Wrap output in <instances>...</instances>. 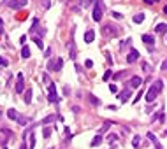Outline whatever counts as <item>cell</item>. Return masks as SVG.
I'll return each mask as SVG.
<instances>
[{
    "instance_id": "2",
    "label": "cell",
    "mask_w": 167,
    "mask_h": 149,
    "mask_svg": "<svg viewBox=\"0 0 167 149\" xmlns=\"http://www.w3.org/2000/svg\"><path fill=\"white\" fill-rule=\"evenodd\" d=\"M102 12H104L102 0H95V7H93V12H91L93 21H100V19H102Z\"/></svg>"
},
{
    "instance_id": "27",
    "label": "cell",
    "mask_w": 167,
    "mask_h": 149,
    "mask_svg": "<svg viewBox=\"0 0 167 149\" xmlns=\"http://www.w3.org/2000/svg\"><path fill=\"white\" fill-rule=\"evenodd\" d=\"M21 56H23L25 60H27V58H30V49H28L27 46H25V47L21 49Z\"/></svg>"
},
{
    "instance_id": "42",
    "label": "cell",
    "mask_w": 167,
    "mask_h": 149,
    "mask_svg": "<svg viewBox=\"0 0 167 149\" xmlns=\"http://www.w3.org/2000/svg\"><path fill=\"white\" fill-rule=\"evenodd\" d=\"M142 2H144V4H148V5H151V4L155 2V0H142Z\"/></svg>"
},
{
    "instance_id": "7",
    "label": "cell",
    "mask_w": 167,
    "mask_h": 149,
    "mask_svg": "<svg viewBox=\"0 0 167 149\" xmlns=\"http://www.w3.org/2000/svg\"><path fill=\"white\" fill-rule=\"evenodd\" d=\"M25 91V77L23 74H18V79H16V93H23Z\"/></svg>"
},
{
    "instance_id": "35",
    "label": "cell",
    "mask_w": 167,
    "mask_h": 149,
    "mask_svg": "<svg viewBox=\"0 0 167 149\" xmlns=\"http://www.w3.org/2000/svg\"><path fill=\"white\" fill-rule=\"evenodd\" d=\"M109 91H111V93H116V91H118V88L114 86V84H111V86H109Z\"/></svg>"
},
{
    "instance_id": "32",
    "label": "cell",
    "mask_w": 167,
    "mask_h": 149,
    "mask_svg": "<svg viewBox=\"0 0 167 149\" xmlns=\"http://www.w3.org/2000/svg\"><path fill=\"white\" fill-rule=\"evenodd\" d=\"M90 4H91V0H81L79 2V5H83V7H90Z\"/></svg>"
},
{
    "instance_id": "28",
    "label": "cell",
    "mask_w": 167,
    "mask_h": 149,
    "mask_svg": "<svg viewBox=\"0 0 167 149\" xmlns=\"http://www.w3.org/2000/svg\"><path fill=\"white\" fill-rule=\"evenodd\" d=\"M34 42H35V44L39 46V49H42V47H44V44H42V39H39V37H35V39H34Z\"/></svg>"
},
{
    "instance_id": "31",
    "label": "cell",
    "mask_w": 167,
    "mask_h": 149,
    "mask_svg": "<svg viewBox=\"0 0 167 149\" xmlns=\"http://www.w3.org/2000/svg\"><path fill=\"white\" fill-rule=\"evenodd\" d=\"M42 7H44L46 11H48V9L51 7V0H42Z\"/></svg>"
},
{
    "instance_id": "29",
    "label": "cell",
    "mask_w": 167,
    "mask_h": 149,
    "mask_svg": "<svg viewBox=\"0 0 167 149\" xmlns=\"http://www.w3.org/2000/svg\"><path fill=\"white\" fill-rule=\"evenodd\" d=\"M113 75H114V74H113V72H111V70H107V72H106V74H104V77H102V79H104V81H109V79H111V77H113Z\"/></svg>"
},
{
    "instance_id": "1",
    "label": "cell",
    "mask_w": 167,
    "mask_h": 149,
    "mask_svg": "<svg viewBox=\"0 0 167 149\" xmlns=\"http://www.w3.org/2000/svg\"><path fill=\"white\" fill-rule=\"evenodd\" d=\"M162 88H164V83L160 81V79H158V81H155V83L150 86V91L146 93V102H148V104H151V102L155 100V98L158 96V93L162 91Z\"/></svg>"
},
{
    "instance_id": "34",
    "label": "cell",
    "mask_w": 167,
    "mask_h": 149,
    "mask_svg": "<svg viewBox=\"0 0 167 149\" xmlns=\"http://www.w3.org/2000/svg\"><path fill=\"white\" fill-rule=\"evenodd\" d=\"M116 138H118L116 135H109V137H107V142L111 144V142H114V140H116Z\"/></svg>"
},
{
    "instance_id": "18",
    "label": "cell",
    "mask_w": 167,
    "mask_h": 149,
    "mask_svg": "<svg viewBox=\"0 0 167 149\" xmlns=\"http://www.w3.org/2000/svg\"><path fill=\"white\" fill-rule=\"evenodd\" d=\"M25 104L28 105V104H32V89L30 88H27V93H25Z\"/></svg>"
},
{
    "instance_id": "41",
    "label": "cell",
    "mask_w": 167,
    "mask_h": 149,
    "mask_svg": "<svg viewBox=\"0 0 167 149\" xmlns=\"http://www.w3.org/2000/svg\"><path fill=\"white\" fill-rule=\"evenodd\" d=\"M162 70H167V60H165V62L162 63Z\"/></svg>"
},
{
    "instance_id": "46",
    "label": "cell",
    "mask_w": 167,
    "mask_h": 149,
    "mask_svg": "<svg viewBox=\"0 0 167 149\" xmlns=\"http://www.w3.org/2000/svg\"><path fill=\"white\" fill-rule=\"evenodd\" d=\"M164 12H167V5H165V7H164Z\"/></svg>"
},
{
    "instance_id": "4",
    "label": "cell",
    "mask_w": 167,
    "mask_h": 149,
    "mask_svg": "<svg viewBox=\"0 0 167 149\" xmlns=\"http://www.w3.org/2000/svg\"><path fill=\"white\" fill-rule=\"evenodd\" d=\"M76 54H78V49H76V42H74V30L70 33V44H69V58L70 60H76Z\"/></svg>"
},
{
    "instance_id": "30",
    "label": "cell",
    "mask_w": 167,
    "mask_h": 149,
    "mask_svg": "<svg viewBox=\"0 0 167 149\" xmlns=\"http://www.w3.org/2000/svg\"><path fill=\"white\" fill-rule=\"evenodd\" d=\"M9 65V62H7V58H4V56H0V67H7Z\"/></svg>"
},
{
    "instance_id": "22",
    "label": "cell",
    "mask_w": 167,
    "mask_h": 149,
    "mask_svg": "<svg viewBox=\"0 0 167 149\" xmlns=\"http://www.w3.org/2000/svg\"><path fill=\"white\" fill-rule=\"evenodd\" d=\"M37 28H39V18H34V23H32V28H30V33H34Z\"/></svg>"
},
{
    "instance_id": "39",
    "label": "cell",
    "mask_w": 167,
    "mask_h": 149,
    "mask_svg": "<svg viewBox=\"0 0 167 149\" xmlns=\"http://www.w3.org/2000/svg\"><path fill=\"white\" fill-rule=\"evenodd\" d=\"M148 138H150V140H153V142H156V137L153 133H148Z\"/></svg>"
},
{
    "instance_id": "12",
    "label": "cell",
    "mask_w": 167,
    "mask_h": 149,
    "mask_svg": "<svg viewBox=\"0 0 167 149\" xmlns=\"http://www.w3.org/2000/svg\"><path fill=\"white\" fill-rule=\"evenodd\" d=\"M130 95H132L130 89H125V91H123V93H120L118 96H120V100H121V102H129V100H130Z\"/></svg>"
},
{
    "instance_id": "11",
    "label": "cell",
    "mask_w": 167,
    "mask_h": 149,
    "mask_svg": "<svg viewBox=\"0 0 167 149\" xmlns=\"http://www.w3.org/2000/svg\"><path fill=\"white\" fill-rule=\"evenodd\" d=\"M7 117L11 119V121H18L19 114H18V111H16V109H9V111H7Z\"/></svg>"
},
{
    "instance_id": "21",
    "label": "cell",
    "mask_w": 167,
    "mask_h": 149,
    "mask_svg": "<svg viewBox=\"0 0 167 149\" xmlns=\"http://www.w3.org/2000/svg\"><path fill=\"white\" fill-rule=\"evenodd\" d=\"M88 100L91 102V105H100V100L97 96H93V95H88Z\"/></svg>"
},
{
    "instance_id": "44",
    "label": "cell",
    "mask_w": 167,
    "mask_h": 149,
    "mask_svg": "<svg viewBox=\"0 0 167 149\" xmlns=\"http://www.w3.org/2000/svg\"><path fill=\"white\" fill-rule=\"evenodd\" d=\"M2 28H4V21L0 19V32H2Z\"/></svg>"
},
{
    "instance_id": "33",
    "label": "cell",
    "mask_w": 167,
    "mask_h": 149,
    "mask_svg": "<svg viewBox=\"0 0 167 149\" xmlns=\"http://www.w3.org/2000/svg\"><path fill=\"white\" fill-rule=\"evenodd\" d=\"M111 16H113L114 19H121V18H123V16H121L120 12H111Z\"/></svg>"
},
{
    "instance_id": "8",
    "label": "cell",
    "mask_w": 167,
    "mask_h": 149,
    "mask_svg": "<svg viewBox=\"0 0 167 149\" xmlns=\"http://www.w3.org/2000/svg\"><path fill=\"white\" fill-rule=\"evenodd\" d=\"M0 137H2V144H7V140L13 137V130H9V128L4 126L2 130H0Z\"/></svg>"
},
{
    "instance_id": "48",
    "label": "cell",
    "mask_w": 167,
    "mask_h": 149,
    "mask_svg": "<svg viewBox=\"0 0 167 149\" xmlns=\"http://www.w3.org/2000/svg\"><path fill=\"white\" fill-rule=\"evenodd\" d=\"M0 116H2V112H0Z\"/></svg>"
},
{
    "instance_id": "10",
    "label": "cell",
    "mask_w": 167,
    "mask_h": 149,
    "mask_svg": "<svg viewBox=\"0 0 167 149\" xmlns=\"http://www.w3.org/2000/svg\"><path fill=\"white\" fill-rule=\"evenodd\" d=\"M142 84V77H139V75H134L132 79H130V86L132 88H139Z\"/></svg>"
},
{
    "instance_id": "19",
    "label": "cell",
    "mask_w": 167,
    "mask_h": 149,
    "mask_svg": "<svg viewBox=\"0 0 167 149\" xmlns=\"http://www.w3.org/2000/svg\"><path fill=\"white\" fill-rule=\"evenodd\" d=\"M142 21H144V14H142V12H139V14L134 16V23H135V25H141Z\"/></svg>"
},
{
    "instance_id": "26",
    "label": "cell",
    "mask_w": 167,
    "mask_h": 149,
    "mask_svg": "<svg viewBox=\"0 0 167 149\" xmlns=\"http://www.w3.org/2000/svg\"><path fill=\"white\" fill-rule=\"evenodd\" d=\"M18 123H19V125H27V123H30V119H28L27 116H19V117H18Z\"/></svg>"
},
{
    "instance_id": "40",
    "label": "cell",
    "mask_w": 167,
    "mask_h": 149,
    "mask_svg": "<svg viewBox=\"0 0 167 149\" xmlns=\"http://www.w3.org/2000/svg\"><path fill=\"white\" fill-rule=\"evenodd\" d=\"M19 42H21V44H25V42H27V35H23L21 39H19Z\"/></svg>"
},
{
    "instance_id": "13",
    "label": "cell",
    "mask_w": 167,
    "mask_h": 149,
    "mask_svg": "<svg viewBox=\"0 0 167 149\" xmlns=\"http://www.w3.org/2000/svg\"><path fill=\"white\" fill-rule=\"evenodd\" d=\"M167 32V23H158L155 26V33H165Z\"/></svg>"
},
{
    "instance_id": "20",
    "label": "cell",
    "mask_w": 167,
    "mask_h": 149,
    "mask_svg": "<svg viewBox=\"0 0 167 149\" xmlns=\"http://www.w3.org/2000/svg\"><path fill=\"white\" fill-rule=\"evenodd\" d=\"M100 142H102V135H95V137H93V140H91V147H97Z\"/></svg>"
},
{
    "instance_id": "47",
    "label": "cell",
    "mask_w": 167,
    "mask_h": 149,
    "mask_svg": "<svg viewBox=\"0 0 167 149\" xmlns=\"http://www.w3.org/2000/svg\"><path fill=\"white\" fill-rule=\"evenodd\" d=\"M4 2H9V0H4Z\"/></svg>"
},
{
    "instance_id": "24",
    "label": "cell",
    "mask_w": 167,
    "mask_h": 149,
    "mask_svg": "<svg viewBox=\"0 0 167 149\" xmlns=\"http://www.w3.org/2000/svg\"><path fill=\"white\" fill-rule=\"evenodd\" d=\"M51 132H53V130H51L49 126H44V130H42V135H44V138H49V137H51Z\"/></svg>"
},
{
    "instance_id": "6",
    "label": "cell",
    "mask_w": 167,
    "mask_h": 149,
    "mask_svg": "<svg viewBox=\"0 0 167 149\" xmlns=\"http://www.w3.org/2000/svg\"><path fill=\"white\" fill-rule=\"evenodd\" d=\"M27 2H28V0H9V2H5V5L14 9V11H19L23 5H27Z\"/></svg>"
},
{
    "instance_id": "5",
    "label": "cell",
    "mask_w": 167,
    "mask_h": 149,
    "mask_svg": "<svg viewBox=\"0 0 167 149\" xmlns=\"http://www.w3.org/2000/svg\"><path fill=\"white\" fill-rule=\"evenodd\" d=\"M48 91H49V93H48V100H49L51 104H56V102H58V95H56V86H55L53 83L49 84Z\"/></svg>"
},
{
    "instance_id": "3",
    "label": "cell",
    "mask_w": 167,
    "mask_h": 149,
    "mask_svg": "<svg viewBox=\"0 0 167 149\" xmlns=\"http://www.w3.org/2000/svg\"><path fill=\"white\" fill-rule=\"evenodd\" d=\"M118 32H120L118 26H114V25H111V23H107V25L102 26V33L106 35V37H116Z\"/></svg>"
},
{
    "instance_id": "15",
    "label": "cell",
    "mask_w": 167,
    "mask_h": 149,
    "mask_svg": "<svg viewBox=\"0 0 167 149\" xmlns=\"http://www.w3.org/2000/svg\"><path fill=\"white\" fill-rule=\"evenodd\" d=\"M142 42L148 46H155V37L153 35H142Z\"/></svg>"
},
{
    "instance_id": "45",
    "label": "cell",
    "mask_w": 167,
    "mask_h": 149,
    "mask_svg": "<svg viewBox=\"0 0 167 149\" xmlns=\"http://www.w3.org/2000/svg\"><path fill=\"white\" fill-rule=\"evenodd\" d=\"M19 149H27V142H25V144H21V147H19Z\"/></svg>"
},
{
    "instance_id": "23",
    "label": "cell",
    "mask_w": 167,
    "mask_h": 149,
    "mask_svg": "<svg viewBox=\"0 0 167 149\" xmlns=\"http://www.w3.org/2000/svg\"><path fill=\"white\" fill-rule=\"evenodd\" d=\"M62 65H64V60H62V58H58V60H56V63L53 65V70H60V68H62Z\"/></svg>"
},
{
    "instance_id": "14",
    "label": "cell",
    "mask_w": 167,
    "mask_h": 149,
    "mask_svg": "<svg viewBox=\"0 0 167 149\" xmlns=\"http://www.w3.org/2000/svg\"><path fill=\"white\" fill-rule=\"evenodd\" d=\"M28 149H35V133L30 132L28 135Z\"/></svg>"
},
{
    "instance_id": "25",
    "label": "cell",
    "mask_w": 167,
    "mask_h": 149,
    "mask_svg": "<svg viewBox=\"0 0 167 149\" xmlns=\"http://www.w3.org/2000/svg\"><path fill=\"white\" fill-rule=\"evenodd\" d=\"M139 142H141V137H139V135H135V137L132 138V146L137 149V147H139Z\"/></svg>"
},
{
    "instance_id": "43",
    "label": "cell",
    "mask_w": 167,
    "mask_h": 149,
    "mask_svg": "<svg viewBox=\"0 0 167 149\" xmlns=\"http://www.w3.org/2000/svg\"><path fill=\"white\" fill-rule=\"evenodd\" d=\"M44 83H48V84H51V83H49V75H46V74H44Z\"/></svg>"
},
{
    "instance_id": "9",
    "label": "cell",
    "mask_w": 167,
    "mask_h": 149,
    "mask_svg": "<svg viewBox=\"0 0 167 149\" xmlns=\"http://www.w3.org/2000/svg\"><path fill=\"white\" fill-rule=\"evenodd\" d=\"M139 60V51L137 49H130V53L127 54V63H134Z\"/></svg>"
},
{
    "instance_id": "38",
    "label": "cell",
    "mask_w": 167,
    "mask_h": 149,
    "mask_svg": "<svg viewBox=\"0 0 167 149\" xmlns=\"http://www.w3.org/2000/svg\"><path fill=\"white\" fill-rule=\"evenodd\" d=\"M141 96H142V91L137 93V96H135V100H134V102H135V104H139V98H141Z\"/></svg>"
},
{
    "instance_id": "16",
    "label": "cell",
    "mask_w": 167,
    "mask_h": 149,
    "mask_svg": "<svg viewBox=\"0 0 167 149\" xmlns=\"http://www.w3.org/2000/svg\"><path fill=\"white\" fill-rule=\"evenodd\" d=\"M93 39H95V32H93V30H88V32L85 33V42H93Z\"/></svg>"
},
{
    "instance_id": "37",
    "label": "cell",
    "mask_w": 167,
    "mask_h": 149,
    "mask_svg": "<svg viewBox=\"0 0 167 149\" xmlns=\"http://www.w3.org/2000/svg\"><path fill=\"white\" fill-rule=\"evenodd\" d=\"M85 65H86L88 68H91V67H93V62H91V60H86V62H85Z\"/></svg>"
},
{
    "instance_id": "36",
    "label": "cell",
    "mask_w": 167,
    "mask_h": 149,
    "mask_svg": "<svg viewBox=\"0 0 167 149\" xmlns=\"http://www.w3.org/2000/svg\"><path fill=\"white\" fill-rule=\"evenodd\" d=\"M142 68H144V70H146V72H150V70H151V67H150L148 63H142Z\"/></svg>"
},
{
    "instance_id": "17",
    "label": "cell",
    "mask_w": 167,
    "mask_h": 149,
    "mask_svg": "<svg viewBox=\"0 0 167 149\" xmlns=\"http://www.w3.org/2000/svg\"><path fill=\"white\" fill-rule=\"evenodd\" d=\"M55 117H58V116H55V114H51V116H48V117H44V119H42V121H40V125H42V126H48L49 123H53V121H55Z\"/></svg>"
}]
</instances>
